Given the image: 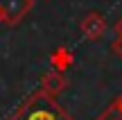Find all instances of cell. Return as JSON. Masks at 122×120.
Returning a JSON list of instances; mask_svg holds the SVG:
<instances>
[{"label": "cell", "mask_w": 122, "mask_h": 120, "mask_svg": "<svg viewBox=\"0 0 122 120\" xmlns=\"http://www.w3.org/2000/svg\"><path fill=\"white\" fill-rule=\"evenodd\" d=\"M111 50H113V52L122 59V36H115V39H113V43H111Z\"/></svg>", "instance_id": "8992f818"}, {"label": "cell", "mask_w": 122, "mask_h": 120, "mask_svg": "<svg viewBox=\"0 0 122 120\" xmlns=\"http://www.w3.org/2000/svg\"><path fill=\"white\" fill-rule=\"evenodd\" d=\"M7 120H72V116L57 102V98L39 89L27 95Z\"/></svg>", "instance_id": "6da1fadb"}, {"label": "cell", "mask_w": 122, "mask_h": 120, "mask_svg": "<svg viewBox=\"0 0 122 120\" xmlns=\"http://www.w3.org/2000/svg\"><path fill=\"white\" fill-rule=\"evenodd\" d=\"M113 30H115V36H122V18L113 25Z\"/></svg>", "instance_id": "ba28073f"}, {"label": "cell", "mask_w": 122, "mask_h": 120, "mask_svg": "<svg viewBox=\"0 0 122 120\" xmlns=\"http://www.w3.org/2000/svg\"><path fill=\"white\" fill-rule=\"evenodd\" d=\"M34 0H0V23L7 27H16L32 11Z\"/></svg>", "instance_id": "7a4b0ae2"}, {"label": "cell", "mask_w": 122, "mask_h": 120, "mask_svg": "<svg viewBox=\"0 0 122 120\" xmlns=\"http://www.w3.org/2000/svg\"><path fill=\"white\" fill-rule=\"evenodd\" d=\"M97 120H120V118L115 116V113H113V109L109 107V109H106L104 113H102V116H97Z\"/></svg>", "instance_id": "52a82bcc"}, {"label": "cell", "mask_w": 122, "mask_h": 120, "mask_svg": "<svg viewBox=\"0 0 122 120\" xmlns=\"http://www.w3.org/2000/svg\"><path fill=\"white\" fill-rule=\"evenodd\" d=\"M50 63H52V68H54V70L66 73L68 68H72L75 57H72V52H70L68 48H57L52 54H50Z\"/></svg>", "instance_id": "5b68a950"}, {"label": "cell", "mask_w": 122, "mask_h": 120, "mask_svg": "<svg viewBox=\"0 0 122 120\" xmlns=\"http://www.w3.org/2000/svg\"><path fill=\"white\" fill-rule=\"evenodd\" d=\"M79 30H81V34L88 41H100L106 34V30H109V23H106V18L100 11H88L81 18V23H79Z\"/></svg>", "instance_id": "3957f363"}, {"label": "cell", "mask_w": 122, "mask_h": 120, "mask_svg": "<svg viewBox=\"0 0 122 120\" xmlns=\"http://www.w3.org/2000/svg\"><path fill=\"white\" fill-rule=\"evenodd\" d=\"M68 89V79H66V75L61 70H48L41 75V91H45L48 95H52V98H57L61 95L63 91Z\"/></svg>", "instance_id": "277c9868"}]
</instances>
